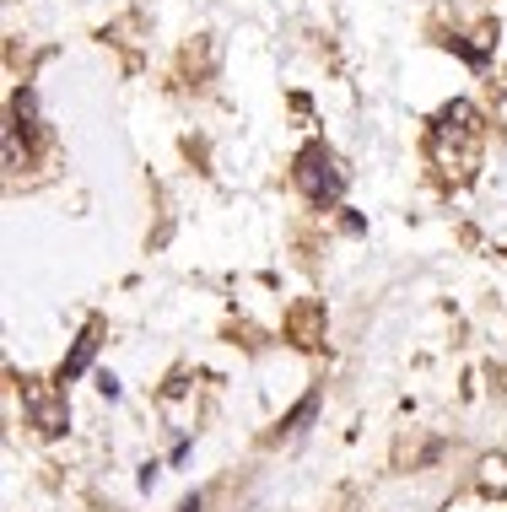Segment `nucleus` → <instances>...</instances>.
<instances>
[{
	"mask_svg": "<svg viewBox=\"0 0 507 512\" xmlns=\"http://www.w3.org/2000/svg\"><path fill=\"white\" fill-rule=\"evenodd\" d=\"M297 184H303V195H308L313 205H324V200H340V189H346V173L335 168L330 151L308 146L303 157H297Z\"/></svg>",
	"mask_w": 507,
	"mask_h": 512,
	"instance_id": "obj_1",
	"label": "nucleus"
},
{
	"mask_svg": "<svg viewBox=\"0 0 507 512\" xmlns=\"http://www.w3.org/2000/svg\"><path fill=\"white\" fill-rule=\"evenodd\" d=\"M92 351H98V324H87V335L76 340V351L65 356V378H81L92 367Z\"/></svg>",
	"mask_w": 507,
	"mask_h": 512,
	"instance_id": "obj_2",
	"label": "nucleus"
}]
</instances>
